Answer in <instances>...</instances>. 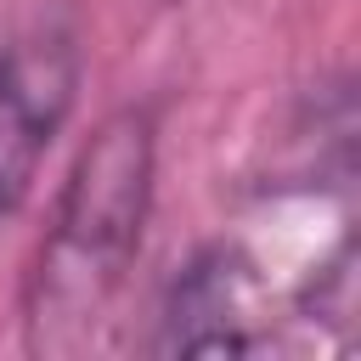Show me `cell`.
<instances>
[{
	"label": "cell",
	"instance_id": "obj_1",
	"mask_svg": "<svg viewBox=\"0 0 361 361\" xmlns=\"http://www.w3.org/2000/svg\"><path fill=\"white\" fill-rule=\"evenodd\" d=\"M158 192V113L152 102L113 107L68 164L51 220L23 271V350L73 361L96 350L113 305L141 259Z\"/></svg>",
	"mask_w": 361,
	"mask_h": 361
},
{
	"label": "cell",
	"instance_id": "obj_2",
	"mask_svg": "<svg viewBox=\"0 0 361 361\" xmlns=\"http://www.w3.org/2000/svg\"><path fill=\"white\" fill-rule=\"evenodd\" d=\"M85 85L73 23L34 17L0 39V220L23 214Z\"/></svg>",
	"mask_w": 361,
	"mask_h": 361
},
{
	"label": "cell",
	"instance_id": "obj_3",
	"mask_svg": "<svg viewBox=\"0 0 361 361\" xmlns=\"http://www.w3.org/2000/svg\"><path fill=\"white\" fill-rule=\"evenodd\" d=\"M265 288L259 265L237 243H203L164 288L158 305V355H254L271 350V327L259 322Z\"/></svg>",
	"mask_w": 361,
	"mask_h": 361
},
{
	"label": "cell",
	"instance_id": "obj_4",
	"mask_svg": "<svg viewBox=\"0 0 361 361\" xmlns=\"http://www.w3.org/2000/svg\"><path fill=\"white\" fill-rule=\"evenodd\" d=\"M152 6H180V0H152Z\"/></svg>",
	"mask_w": 361,
	"mask_h": 361
}]
</instances>
